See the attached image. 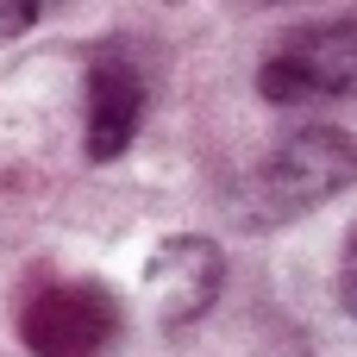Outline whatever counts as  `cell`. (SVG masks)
Masks as SVG:
<instances>
[{"label": "cell", "mask_w": 357, "mask_h": 357, "mask_svg": "<svg viewBox=\"0 0 357 357\" xmlns=\"http://www.w3.org/2000/svg\"><path fill=\"white\" fill-rule=\"evenodd\" d=\"M144 100H151L144 69H138L119 44L94 50V63H88V113H82V126H88L82 144H88L94 163H113V157L138 138V126H144Z\"/></svg>", "instance_id": "5b68a950"}, {"label": "cell", "mask_w": 357, "mask_h": 357, "mask_svg": "<svg viewBox=\"0 0 357 357\" xmlns=\"http://www.w3.org/2000/svg\"><path fill=\"white\" fill-rule=\"evenodd\" d=\"M19 339L31 357H107L119 339V301L100 282L44 276L19 301Z\"/></svg>", "instance_id": "7a4b0ae2"}, {"label": "cell", "mask_w": 357, "mask_h": 357, "mask_svg": "<svg viewBox=\"0 0 357 357\" xmlns=\"http://www.w3.org/2000/svg\"><path fill=\"white\" fill-rule=\"evenodd\" d=\"M351 182H357V138L345 126H295L232 188V213L251 232H276V226L307 220L314 207L339 201Z\"/></svg>", "instance_id": "6da1fadb"}, {"label": "cell", "mask_w": 357, "mask_h": 357, "mask_svg": "<svg viewBox=\"0 0 357 357\" xmlns=\"http://www.w3.org/2000/svg\"><path fill=\"white\" fill-rule=\"evenodd\" d=\"M264 100L276 107H307V100H357V13L289 31L264 69H257Z\"/></svg>", "instance_id": "3957f363"}, {"label": "cell", "mask_w": 357, "mask_h": 357, "mask_svg": "<svg viewBox=\"0 0 357 357\" xmlns=\"http://www.w3.org/2000/svg\"><path fill=\"white\" fill-rule=\"evenodd\" d=\"M220 282H226V257L213 238L201 232H176L151 251L144 264V295H151V314L157 326H188L201 320L213 301H220Z\"/></svg>", "instance_id": "277c9868"}, {"label": "cell", "mask_w": 357, "mask_h": 357, "mask_svg": "<svg viewBox=\"0 0 357 357\" xmlns=\"http://www.w3.org/2000/svg\"><path fill=\"white\" fill-rule=\"evenodd\" d=\"M38 6H44V0H0V31H6V38H19V31L38 19Z\"/></svg>", "instance_id": "52a82bcc"}, {"label": "cell", "mask_w": 357, "mask_h": 357, "mask_svg": "<svg viewBox=\"0 0 357 357\" xmlns=\"http://www.w3.org/2000/svg\"><path fill=\"white\" fill-rule=\"evenodd\" d=\"M339 307L357 320V232L345 238V251H339Z\"/></svg>", "instance_id": "8992f818"}]
</instances>
